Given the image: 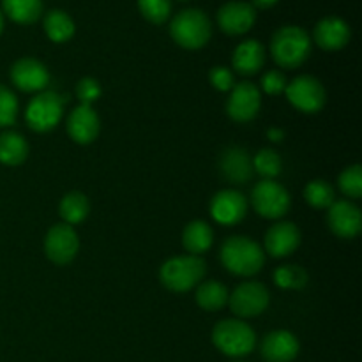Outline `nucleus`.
Wrapping results in <instances>:
<instances>
[{
    "label": "nucleus",
    "instance_id": "10",
    "mask_svg": "<svg viewBox=\"0 0 362 362\" xmlns=\"http://www.w3.org/2000/svg\"><path fill=\"white\" fill-rule=\"evenodd\" d=\"M80 251V239L74 226L57 223L45 235V255L52 264L67 265Z\"/></svg>",
    "mask_w": 362,
    "mask_h": 362
},
{
    "label": "nucleus",
    "instance_id": "8",
    "mask_svg": "<svg viewBox=\"0 0 362 362\" xmlns=\"http://www.w3.org/2000/svg\"><path fill=\"white\" fill-rule=\"evenodd\" d=\"M271 304L269 288L260 281H243L228 296V308L237 318H255L265 313Z\"/></svg>",
    "mask_w": 362,
    "mask_h": 362
},
{
    "label": "nucleus",
    "instance_id": "22",
    "mask_svg": "<svg viewBox=\"0 0 362 362\" xmlns=\"http://www.w3.org/2000/svg\"><path fill=\"white\" fill-rule=\"evenodd\" d=\"M214 244V232L211 225L204 219H193L184 226L182 232V246L184 250L194 257H202L207 253Z\"/></svg>",
    "mask_w": 362,
    "mask_h": 362
},
{
    "label": "nucleus",
    "instance_id": "19",
    "mask_svg": "<svg viewBox=\"0 0 362 362\" xmlns=\"http://www.w3.org/2000/svg\"><path fill=\"white\" fill-rule=\"evenodd\" d=\"M219 170L230 184L250 182L255 173L250 152L239 145H232L223 151L221 158H219Z\"/></svg>",
    "mask_w": 362,
    "mask_h": 362
},
{
    "label": "nucleus",
    "instance_id": "1",
    "mask_svg": "<svg viewBox=\"0 0 362 362\" xmlns=\"http://www.w3.org/2000/svg\"><path fill=\"white\" fill-rule=\"evenodd\" d=\"M219 260L230 274L250 278L258 274L264 267L265 251L251 237L232 235L221 244Z\"/></svg>",
    "mask_w": 362,
    "mask_h": 362
},
{
    "label": "nucleus",
    "instance_id": "18",
    "mask_svg": "<svg viewBox=\"0 0 362 362\" xmlns=\"http://www.w3.org/2000/svg\"><path fill=\"white\" fill-rule=\"evenodd\" d=\"M299 350L297 336L285 329L269 332L260 343V354L267 362H292L299 356Z\"/></svg>",
    "mask_w": 362,
    "mask_h": 362
},
{
    "label": "nucleus",
    "instance_id": "29",
    "mask_svg": "<svg viewBox=\"0 0 362 362\" xmlns=\"http://www.w3.org/2000/svg\"><path fill=\"white\" fill-rule=\"evenodd\" d=\"M253 161V172L258 173L262 179L274 180L283 170V159L274 148H260L255 156H251Z\"/></svg>",
    "mask_w": 362,
    "mask_h": 362
},
{
    "label": "nucleus",
    "instance_id": "20",
    "mask_svg": "<svg viewBox=\"0 0 362 362\" xmlns=\"http://www.w3.org/2000/svg\"><path fill=\"white\" fill-rule=\"evenodd\" d=\"M350 27L343 18L327 16L315 27L313 39L325 52H338L345 48L350 41Z\"/></svg>",
    "mask_w": 362,
    "mask_h": 362
},
{
    "label": "nucleus",
    "instance_id": "28",
    "mask_svg": "<svg viewBox=\"0 0 362 362\" xmlns=\"http://www.w3.org/2000/svg\"><path fill=\"white\" fill-rule=\"evenodd\" d=\"M304 200L308 202L310 207L324 211V209H329L336 202L334 187L331 186V182L324 179L311 180L304 187Z\"/></svg>",
    "mask_w": 362,
    "mask_h": 362
},
{
    "label": "nucleus",
    "instance_id": "27",
    "mask_svg": "<svg viewBox=\"0 0 362 362\" xmlns=\"http://www.w3.org/2000/svg\"><path fill=\"white\" fill-rule=\"evenodd\" d=\"M2 9L14 23L32 25L41 18L42 0H2Z\"/></svg>",
    "mask_w": 362,
    "mask_h": 362
},
{
    "label": "nucleus",
    "instance_id": "15",
    "mask_svg": "<svg viewBox=\"0 0 362 362\" xmlns=\"http://www.w3.org/2000/svg\"><path fill=\"white\" fill-rule=\"evenodd\" d=\"M66 129L71 140L78 145H90L98 140L101 131V119L94 106L78 105L67 115Z\"/></svg>",
    "mask_w": 362,
    "mask_h": 362
},
{
    "label": "nucleus",
    "instance_id": "13",
    "mask_svg": "<svg viewBox=\"0 0 362 362\" xmlns=\"http://www.w3.org/2000/svg\"><path fill=\"white\" fill-rule=\"evenodd\" d=\"M247 207L250 202L244 197L240 191L232 189H221L211 198L209 204V212H211L212 219L223 226H233L239 225L247 214Z\"/></svg>",
    "mask_w": 362,
    "mask_h": 362
},
{
    "label": "nucleus",
    "instance_id": "11",
    "mask_svg": "<svg viewBox=\"0 0 362 362\" xmlns=\"http://www.w3.org/2000/svg\"><path fill=\"white\" fill-rule=\"evenodd\" d=\"M262 106V90L251 81L233 85L226 101V113L233 122L246 124L257 119Z\"/></svg>",
    "mask_w": 362,
    "mask_h": 362
},
{
    "label": "nucleus",
    "instance_id": "21",
    "mask_svg": "<svg viewBox=\"0 0 362 362\" xmlns=\"http://www.w3.org/2000/svg\"><path fill=\"white\" fill-rule=\"evenodd\" d=\"M265 64V48L257 39L243 41L232 55V66L235 73L243 76H253L264 67Z\"/></svg>",
    "mask_w": 362,
    "mask_h": 362
},
{
    "label": "nucleus",
    "instance_id": "14",
    "mask_svg": "<svg viewBox=\"0 0 362 362\" xmlns=\"http://www.w3.org/2000/svg\"><path fill=\"white\" fill-rule=\"evenodd\" d=\"M327 225L339 239H356L362 230L361 209L352 200H336L327 209Z\"/></svg>",
    "mask_w": 362,
    "mask_h": 362
},
{
    "label": "nucleus",
    "instance_id": "4",
    "mask_svg": "<svg viewBox=\"0 0 362 362\" xmlns=\"http://www.w3.org/2000/svg\"><path fill=\"white\" fill-rule=\"evenodd\" d=\"M212 343L225 356L239 359L250 356L257 346V332L240 318H226L212 329Z\"/></svg>",
    "mask_w": 362,
    "mask_h": 362
},
{
    "label": "nucleus",
    "instance_id": "33",
    "mask_svg": "<svg viewBox=\"0 0 362 362\" xmlns=\"http://www.w3.org/2000/svg\"><path fill=\"white\" fill-rule=\"evenodd\" d=\"M20 103L16 94L6 85H0V127H11L16 124Z\"/></svg>",
    "mask_w": 362,
    "mask_h": 362
},
{
    "label": "nucleus",
    "instance_id": "31",
    "mask_svg": "<svg viewBox=\"0 0 362 362\" xmlns=\"http://www.w3.org/2000/svg\"><path fill=\"white\" fill-rule=\"evenodd\" d=\"M338 186L349 200H359L362 197V168L359 163L346 166L339 173Z\"/></svg>",
    "mask_w": 362,
    "mask_h": 362
},
{
    "label": "nucleus",
    "instance_id": "32",
    "mask_svg": "<svg viewBox=\"0 0 362 362\" xmlns=\"http://www.w3.org/2000/svg\"><path fill=\"white\" fill-rule=\"evenodd\" d=\"M138 9L147 21L163 25L172 13V2L170 0H138Z\"/></svg>",
    "mask_w": 362,
    "mask_h": 362
},
{
    "label": "nucleus",
    "instance_id": "3",
    "mask_svg": "<svg viewBox=\"0 0 362 362\" xmlns=\"http://www.w3.org/2000/svg\"><path fill=\"white\" fill-rule=\"evenodd\" d=\"M207 265L202 257L182 255L168 258L159 269V281L166 290L175 293H186L197 288L205 278Z\"/></svg>",
    "mask_w": 362,
    "mask_h": 362
},
{
    "label": "nucleus",
    "instance_id": "23",
    "mask_svg": "<svg viewBox=\"0 0 362 362\" xmlns=\"http://www.w3.org/2000/svg\"><path fill=\"white\" fill-rule=\"evenodd\" d=\"M228 296L230 292L226 290L225 285H221L216 279H204L197 286L194 299H197V304L202 310L209 311V313H216V311L228 306Z\"/></svg>",
    "mask_w": 362,
    "mask_h": 362
},
{
    "label": "nucleus",
    "instance_id": "39",
    "mask_svg": "<svg viewBox=\"0 0 362 362\" xmlns=\"http://www.w3.org/2000/svg\"><path fill=\"white\" fill-rule=\"evenodd\" d=\"M2 30H4V14L2 11H0V34H2Z\"/></svg>",
    "mask_w": 362,
    "mask_h": 362
},
{
    "label": "nucleus",
    "instance_id": "35",
    "mask_svg": "<svg viewBox=\"0 0 362 362\" xmlns=\"http://www.w3.org/2000/svg\"><path fill=\"white\" fill-rule=\"evenodd\" d=\"M288 85V80H286L285 74L278 69L267 71V73L262 76L260 80V90H264L267 95H279L285 94V88Z\"/></svg>",
    "mask_w": 362,
    "mask_h": 362
},
{
    "label": "nucleus",
    "instance_id": "37",
    "mask_svg": "<svg viewBox=\"0 0 362 362\" xmlns=\"http://www.w3.org/2000/svg\"><path fill=\"white\" fill-rule=\"evenodd\" d=\"M267 138L274 144H281L285 140V131L281 127H269L267 129Z\"/></svg>",
    "mask_w": 362,
    "mask_h": 362
},
{
    "label": "nucleus",
    "instance_id": "26",
    "mask_svg": "<svg viewBox=\"0 0 362 362\" xmlns=\"http://www.w3.org/2000/svg\"><path fill=\"white\" fill-rule=\"evenodd\" d=\"M42 27H45L46 37L49 41L57 42V45H62V42H67L69 39H73L74 32H76V25H74L73 18L66 11L60 9H53L49 13H46Z\"/></svg>",
    "mask_w": 362,
    "mask_h": 362
},
{
    "label": "nucleus",
    "instance_id": "24",
    "mask_svg": "<svg viewBox=\"0 0 362 362\" xmlns=\"http://www.w3.org/2000/svg\"><path fill=\"white\" fill-rule=\"evenodd\" d=\"M90 214V202L81 191H69L59 204V216L66 225H80Z\"/></svg>",
    "mask_w": 362,
    "mask_h": 362
},
{
    "label": "nucleus",
    "instance_id": "7",
    "mask_svg": "<svg viewBox=\"0 0 362 362\" xmlns=\"http://www.w3.org/2000/svg\"><path fill=\"white\" fill-rule=\"evenodd\" d=\"M250 204L258 216L265 219H281L288 214L292 198L286 187L276 180L262 179L251 189Z\"/></svg>",
    "mask_w": 362,
    "mask_h": 362
},
{
    "label": "nucleus",
    "instance_id": "2",
    "mask_svg": "<svg viewBox=\"0 0 362 362\" xmlns=\"http://www.w3.org/2000/svg\"><path fill=\"white\" fill-rule=\"evenodd\" d=\"M271 55L281 69H297L311 55L310 35L297 25L281 27L271 39Z\"/></svg>",
    "mask_w": 362,
    "mask_h": 362
},
{
    "label": "nucleus",
    "instance_id": "36",
    "mask_svg": "<svg viewBox=\"0 0 362 362\" xmlns=\"http://www.w3.org/2000/svg\"><path fill=\"white\" fill-rule=\"evenodd\" d=\"M209 81L219 92H230L235 85V74L230 67L216 66L209 71Z\"/></svg>",
    "mask_w": 362,
    "mask_h": 362
},
{
    "label": "nucleus",
    "instance_id": "16",
    "mask_svg": "<svg viewBox=\"0 0 362 362\" xmlns=\"http://www.w3.org/2000/svg\"><path fill=\"white\" fill-rule=\"evenodd\" d=\"M300 230L296 223L278 221L267 230L264 239V251L271 255L272 258H286L296 253L300 246Z\"/></svg>",
    "mask_w": 362,
    "mask_h": 362
},
{
    "label": "nucleus",
    "instance_id": "12",
    "mask_svg": "<svg viewBox=\"0 0 362 362\" xmlns=\"http://www.w3.org/2000/svg\"><path fill=\"white\" fill-rule=\"evenodd\" d=\"M9 76L18 90L28 92V94H37V92L46 90L49 80H52L48 67L34 57L18 59L11 67Z\"/></svg>",
    "mask_w": 362,
    "mask_h": 362
},
{
    "label": "nucleus",
    "instance_id": "40",
    "mask_svg": "<svg viewBox=\"0 0 362 362\" xmlns=\"http://www.w3.org/2000/svg\"><path fill=\"white\" fill-rule=\"evenodd\" d=\"M233 362H244V361H233Z\"/></svg>",
    "mask_w": 362,
    "mask_h": 362
},
{
    "label": "nucleus",
    "instance_id": "25",
    "mask_svg": "<svg viewBox=\"0 0 362 362\" xmlns=\"http://www.w3.org/2000/svg\"><path fill=\"white\" fill-rule=\"evenodd\" d=\"M28 158V144L23 134L6 131L0 134V163L6 166H20Z\"/></svg>",
    "mask_w": 362,
    "mask_h": 362
},
{
    "label": "nucleus",
    "instance_id": "30",
    "mask_svg": "<svg viewBox=\"0 0 362 362\" xmlns=\"http://www.w3.org/2000/svg\"><path fill=\"white\" fill-rule=\"evenodd\" d=\"M272 278H274L276 286H279L283 290H300L310 281V276H308L306 269L296 264L279 265L274 271V274H272Z\"/></svg>",
    "mask_w": 362,
    "mask_h": 362
},
{
    "label": "nucleus",
    "instance_id": "34",
    "mask_svg": "<svg viewBox=\"0 0 362 362\" xmlns=\"http://www.w3.org/2000/svg\"><path fill=\"white\" fill-rule=\"evenodd\" d=\"M74 92H76V98L80 101V105L94 106V103L99 101V98L103 95V87L95 78L85 76L78 81Z\"/></svg>",
    "mask_w": 362,
    "mask_h": 362
},
{
    "label": "nucleus",
    "instance_id": "9",
    "mask_svg": "<svg viewBox=\"0 0 362 362\" xmlns=\"http://www.w3.org/2000/svg\"><path fill=\"white\" fill-rule=\"evenodd\" d=\"M285 95L293 108L308 113V115L322 112L327 103V92H325L324 83L311 74H300L288 81Z\"/></svg>",
    "mask_w": 362,
    "mask_h": 362
},
{
    "label": "nucleus",
    "instance_id": "6",
    "mask_svg": "<svg viewBox=\"0 0 362 362\" xmlns=\"http://www.w3.org/2000/svg\"><path fill=\"white\" fill-rule=\"evenodd\" d=\"M64 101L62 95L55 90L37 92L28 101L25 110V122L35 133H48L53 131L64 119Z\"/></svg>",
    "mask_w": 362,
    "mask_h": 362
},
{
    "label": "nucleus",
    "instance_id": "5",
    "mask_svg": "<svg viewBox=\"0 0 362 362\" xmlns=\"http://www.w3.org/2000/svg\"><path fill=\"white\" fill-rule=\"evenodd\" d=\"M170 35L184 49H200L212 35V25L200 9H184L170 23Z\"/></svg>",
    "mask_w": 362,
    "mask_h": 362
},
{
    "label": "nucleus",
    "instance_id": "38",
    "mask_svg": "<svg viewBox=\"0 0 362 362\" xmlns=\"http://www.w3.org/2000/svg\"><path fill=\"white\" fill-rule=\"evenodd\" d=\"M279 0H251V6L260 7V9H269V7L276 6Z\"/></svg>",
    "mask_w": 362,
    "mask_h": 362
},
{
    "label": "nucleus",
    "instance_id": "17",
    "mask_svg": "<svg viewBox=\"0 0 362 362\" xmlns=\"http://www.w3.org/2000/svg\"><path fill=\"white\" fill-rule=\"evenodd\" d=\"M257 21V9L250 2L232 0L218 11V25L225 34L243 35L253 28Z\"/></svg>",
    "mask_w": 362,
    "mask_h": 362
}]
</instances>
